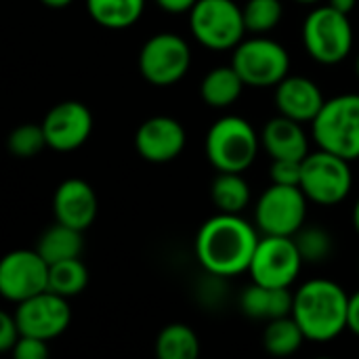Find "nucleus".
I'll return each instance as SVG.
<instances>
[{
  "instance_id": "nucleus-1",
  "label": "nucleus",
  "mask_w": 359,
  "mask_h": 359,
  "mask_svg": "<svg viewBox=\"0 0 359 359\" xmlns=\"http://www.w3.org/2000/svg\"><path fill=\"white\" fill-rule=\"evenodd\" d=\"M259 229L242 215L219 212L196 236V259L202 269L219 280L242 276L250 269L259 246Z\"/></svg>"
},
{
  "instance_id": "nucleus-2",
  "label": "nucleus",
  "mask_w": 359,
  "mask_h": 359,
  "mask_svg": "<svg viewBox=\"0 0 359 359\" xmlns=\"http://www.w3.org/2000/svg\"><path fill=\"white\" fill-rule=\"evenodd\" d=\"M290 316L307 341L330 343L349 330V294L332 280H309L294 292Z\"/></svg>"
},
{
  "instance_id": "nucleus-3",
  "label": "nucleus",
  "mask_w": 359,
  "mask_h": 359,
  "mask_svg": "<svg viewBox=\"0 0 359 359\" xmlns=\"http://www.w3.org/2000/svg\"><path fill=\"white\" fill-rule=\"evenodd\" d=\"M261 137L240 116L219 118L206 135V158L219 172H244L257 160Z\"/></svg>"
},
{
  "instance_id": "nucleus-4",
  "label": "nucleus",
  "mask_w": 359,
  "mask_h": 359,
  "mask_svg": "<svg viewBox=\"0 0 359 359\" xmlns=\"http://www.w3.org/2000/svg\"><path fill=\"white\" fill-rule=\"evenodd\" d=\"M311 135L320 149L349 162L359 160V95L349 93L328 99L311 122Z\"/></svg>"
},
{
  "instance_id": "nucleus-5",
  "label": "nucleus",
  "mask_w": 359,
  "mask_h": 359,
  "mask_svg": "<svg viewBox=\"0 0 359 359\" xmlns=\"http://www.w3.org/2000/svg\"><path fill=\"white\" fill-rule=\"evenodd\" d=\"M303 44L309 57L322 65L345 61L353 46V27L349 15L334 6H316L303 23Z\"/></svg>"
},
{
  "instance_id": "nucleus-6",
  "label": "nucleus",
  "mask_w": 359,
  "mask_h": 359,
  "mask_svg": "<svg viewBox=\"0 0 359 359\" xmlns=\"http://www.w3.org/2000/svg\"><path fill=\"white\" fill-rule=\"evenodd\" d=\"M189 29L210 50H233L248 32L244 13L233 0H198L189 11Z\"/></svg>"
},
{
  "instance_id": "nucleus-7",
  "label": "nucleus",
  "mask_w": 359,
  "mask_h": 359,
  "mask_svg": "<svg viewBox=\"0 0 359 359\" xmlns=\"http://www.w3.org/2000/svg\"><path fill=\"white\" fill-rule=\"evenodd\" d=\"M353 187V175L349 168V160L320 149L309 154L303 160L301 189L309 202L320 206L341 204Z\"/></svg>"
},
{
  "instance_id": "nucleus-8",
  "label": "nucleus",
  "mask_w": 359,
  "mask_h": 359,
  "mask_svg": "<svg viewBox=\"0 0 359 359\" xmlns=\"http://www.w3.org/2000/svg\"><path fill=\"white\" fill-rule=\"evenodd\" d=\"M231 65L242 76L246 86L267 88L278 86L288 76L290 55L280 42L257 36L242 40L233 48Z\"/></svg>"
},
{
  "instance_id": "nucleus-9",
  "label": "nucleus",
  "mask_w": 359,
  "mask_h": 359,
  "mask_svg": "<svg viewBox=\"0 0 359 359\" xmlns=\"http://www.w3.org/2000/svg\"><path fill=\"white\" fill-rule=\"evenodd\" d=\"M307 196L294 185L271 183L255 206V225L263 236L292 238L307 217Z\"/></svg>"
},
{
  "instance_id": "nucleus-10",
  "label": "nucleus",
  "mask_w": 359,
  "mask_h": 359,
  "mask_svg": "<svg viewBox=\"0 0 359 359\" xmlns=\"http://www.w3.org/2000/svg\"><path fill=\"white\" fill-rule=\"evenodd\" d=\"M303 257L294 238L288 236H263L250 263V278L257 284L271 288H290L303 267Z\"/></svg>"
},
{
  "instance_id": "nucleus-11",
  "label": "nucleus",
  "mask_w": 359,
  "mask_h": 359,
  "mask_svg": "<svg viewBox=\"0 0 359 359\" xmlns=\"http://www.w3.org/2000/svg\"><path fill=\"white\" fill-rule=\"evenodd\" d=\"M191 65V48L179 34L162 32L151 36L139 53L141 76L154 86L179 82Z\"/></svg>"
},
{
  "instance_id": "nucleus-12",
  "label": "nucleus",
  "mask_w": 359,
  "mask_h": 359,
  "mask_svg": "<svg viewBox=\"0 0 359 359\" xmlns=\"http://www.w3.org/2000/svg\"><path fill=\"white\" fill-rule=\"evenodd\" d=\"M50 265L38 250H13L0 261V294L11 303L27 301L48 290Z\"/></svg>"
},
{
  "instance_id": "nucleus-13",
  "label": "nucleus",
  "mask_w": 359,
  "mask_h": 359,
  "mask_svg": "<svg viewBox=\"0 0 359 359\" xmlns=\"http://www.w3.org/2000/svg\"><path fill=\"white\" fill-rule=\"evenodd\" d=\"M15 320L21 334L53 341L67 330L72 322V309L65 297L44 290L27 301L17 303Z\"/></svg>"
},
{
  "instance_id": "nucleus-14",
  "label": "nucleus",
  "mask_w": 359,
  "mask_h": 359,
  "mask_svg": "<svg viewBox=\"0 0 359 359\" xmlns=\"http://www.w3.org/2000/svg\"><path fill=\"white\" fill-rule=\"evenodd\" d=\"M46 145L55 151H74L82 147L93 130V114L80 101H63L48 109L42 120Z\"/></svg>"
},
{
  "instance_id": "nucleus-15",
  "label": "nucleus",
  "mask_w": 359,
  "mask_h": 359,
  "mask_svg": "<svg viewBox=\"0 0 359 359\" xmlns=\"http://www.w3.org/2000/svg\"><path fill=\"white\" fill-rule=\"evenodd\" d=\"M185 143L187 135L183 124L168 116H154L145 120L135 135L139 156L151 164H166L175 160L185 149Z\"/></svg>"
},
{
  "instance_id": "nucleus-16",
  "label": "nucleus",
  "mask_w": 359,
  "mask_h": 359,
  "mask_svg": "<svg viewBox=\"0 0 359 359\" xmlns=\"http://www.w3.org/2000/svg\"><path fill=\"white\" fill-rule=\"evenodd\" d=\"M326 99L322 88L303 76H286L276 86V107L282 116L292 118L301 124H311L322 111Z\"/></svg>"
},
{
  "instance_id": "nucleus-17",
  "label": "nucleus",
  "mask_w": 359,
  "mask_h": 359,
  "mask_svg": "<svg viewBox=\"0 0 359 359\" xmlns=\"http://www.w3.org/2000/svg\"><path fill=\"white\" fill-rule=\"evenodd\" d=\"M53 210L57 223L86 231L97 217V196L86 181L67 179L55 191Z\"/></svg>"
},
{
  "instance_id": "nucleus-18",
  "label": "nucleus",
  "mask_w": 359,
  "mask_h": 359,
  "mask_svg": "<svg viewBox=\"0 0 359 359\" xmlns=\"http://www.w3.org/2000/svg\"><path fill=\"white\" fill-rule=\"evenodd\" d=\"M261 147L269 154L271 160H305L309 156V139L303 130V124L276 116L271 118L261 133Z\"/></svg>"
},
{
  "instance_id": "nucleus-19",
  "label": "nucleus",
  "mask_w": 359,
  "mask_h": 359,
  "mask_svg": "<svg viewBox=\"0 0 359 359\" xmlns=\"http://www.w3.org/2000/svg\"><path fill=\"white\" fill-rule=\"evenodd\" d=\"M294 294L290 288H271L252 282L240 297V309L252 320H278L292 313Z\"/></svg>"
},
{
  "instance_id": "nucleus-20",
  "label": "nucleus",
  "mask_w": 359,
  "mask_h": 359,
  "mask_svg": "<svg viewBox=\"0 0 359 359\" xmlns=\"http://www.w3.org/2000/svg\"><path fill=\"white\" fill-rule=\"evenodd\" d=\"M246 82L242 80V76L236 72L233 65H221V67H212L200 84V97L208 107L215 109H223L233 105L244 90Z\"/></svg>"
},
{
  "instance_id": "nucleus-21",
  "label": "nucleus",
  "mask_w": 359,
  "mask_h": 359,
  "mask_svg": "<svg viewBox=\"0 0 359 359\" xmlns=\"http://www.w3.org/2000/svg\"><path fill=\"white\" fill-rule=\"evenodd\" d=\"M36 250L42 255V259L48 265L59 263V261H67V259H78L84 250L82 231L74 229L69 225L57 223L40 236Z\"/></svg>"
},
{
  "instance_id": "nucleus-22",
  "label": "nucleus",
  "mask_w": 359,
  "mask_h": 359,
  "mask_svg": "<svg viewBox=\"0 0 359 359\" xmlns=\"http://www.w3.org/2000/svg\"><path fill=\"white\" fill-rule=\"evenodd\" d=\"M88 15L107 29H126L139 21L145 0H86Z\"/></svg>"
},
{
  "instance_id": "nucleus-23",
  "label": "nucleus",
  "mask_w": 359,
  "mask_h": 359,
  "mask_svg": "<svg viewBox=\"0 0 359 359\" xmlns=\"http://www.w3.org/2000/svg\"><path fill=\"white\" fill-rule=\"evenodd\" d=\"M210 196L221 212L242 215L250 204V187L242 172H219L212 181Z\"/></svg>"
},
{
  "instance_id": "nucleus-24",
  "label": "nucleus",
  "mask_w": 359,
  "mask_h": 359,
  "mask_svg": "<svg viewBox=\"0 0 359 359\" xmlns=\"http://www.w3.org/2000/svg\"><path fill=\"white\" fill-rule=\"evenodd\" d=\"M305 341L307 339L292 316L271 320L263 332V347L267 353H271L276 358H288V355L297 353Z\"/></svg>"
},
{
  "instance_id": "nucleus-25",
  "label": "nucleus",
  "mask_w": 359,
  "mask_h": 359,
  "mask_svg": "<svg viewBox=\"0 0 359 359\" xmlns=\"http://www.w3.org/2000/svg\"><path fill=\"white\" fill-rule=\"evenodd\" d=\"M156 353L160 359H196L200 355V341L189 326L170 324L158 334Z\"/></svg>"
},
{
  "instance_id": "nucleus-26",
  "label": "nucleus",
  "mask_w": 359,
  "mask_h": 359,
  "mask_svg": "<svg viewBox=\"0 0 359 359\" xmlns=\"http://www.w3.org/2000/svg\"><path fill=\"white\" fill-rule=\"evenodd\" d=\"M86 284H88V269L80 261V257L53 263L48 269V290L65 299L80 294L86 288Z\"/></svg>"
},
{
  "instance_id": "nucleus-27",
  "label": "nucleus",
  "mask_w": 359,
  "mask_h": 359,
  "mask_svg": "<svg viewBox=\"0 0 359 359\" xmlns=\"http://www.w3.org/2000/svg\"><path fill=\"white\" fill-rule=\"evenodd\" d=\"M246 29L252 34H267L278 27L284 15L280 0H248L242 8Z\"/></svg>"
},
{
  "instance_id": "nucleus-28",
  "label": "nucleus",
  "mask_w": 359,
  "mask_h": 359,
  "mask_svg": "<svg viewBox=\"0 0 359 359\" xmlns=\"http://www.w3.org/2000/svg\"><path fill=\"white\" fill-rule=\"evenodd\" d=\"M292 238L305 263H324L332 255V238L322 227H301Z\"/></svg>"
},
{
  "instance_id": "nucleus-29",
  "label": "nucleus",
  "mask_w": 359,
  "mask_h": 359,
  "mask_svg": "<svg viewBox=\"0 0 359 359\" xmlns=\"http://www.w3.org/2000/svg\"><path fill=\"white\" fill-rule=\"evenodd\" d=\"M6 145L15 158H34L44 147H48L42 124H21V126L13 128Z\"/></svg>"
},
{
  "instance_id": "nucleus-30",
  "label": "nucleus",
  "mask_w": 359,
  "mask_h": 359,
  "mask_svg": "<svg viewBox=\"0 0 359 359\" xmlns=\"http://www.w3.org/2000/svg\"><path fill=\"white\" fill-rule=\"evenodd\" d=\"M269 175H271V183H276V185L301 187L303 162L301 160H273Z\"/></svg>"
},
{
  "instance_id": "nucleus-31",
  "label": "nucleus",
  "mask_w": 359,
  "mask_h": 359,
  "mask_svg": "<svg viewBox=\"0 0 359 359\" xmlns=\"http://www.w3.org/2000/svg\"><path fill=\"white\" fill-rule=\"evenodd\" d=\"M48 341L29 337V334H21L19 341L13 347V358L15 359H46L48 355Z\"/></svg>"
},
{
  "instance_id": "nucleus-32",
  "label": "nucleus",
  "mask_w": 359,
  "mask_h": 359,
  "mask_svg": "<svg viewBox=\"0 0 359 359\" xmlns=\"http://www.w3.org/2000/svg\"><path fill=\"white\" fill-rule=\"evenodd\" d=\"M19 337H21V330L17 326L15 316L0 313V351H13Z\"/></svg>"
},
{
  "instance_id": "nucleus-33",
  "label": "nucleus",
  "mask_w": 359,
  "mask_h": 359,
  "mask_svg": "<svg viewBox=\"0 0 359 359\" xmlns=\"http://www.w3.org/2000/svg\"><path fill=\"white\" fill-rule=\"evenodd\" d=\"M198 0H156V4L166 11V13H172V15H181V13H189L194 8Z\"/></svg>"
},
{
  "instance_id": "nucleus-34",
  "label": "nucleus",
  "mask_w": 359,
  "mask_h": 359,
  "mask_svg": "<svg viewBox=\"0 0 359 359\" xmlns=\"http://www.w3.org/2000/svg\"><path fill=\"white\" fill-rule=\"evenodd\" d=\"M349 330L359 337V290L349 297Z\"/></svg>"
},
{
  "instance_id": "nucleus-35",
  "label": "nucleus",
  "mask_w": 359,
  "mask_h": 359,
  "mask_svg": "<svg viewBox=\"0 0 359 359\" xmlns=\"http://www.w3.org/2000/svg\"><path fill=\"white\" fill-rule=\"evenodd\" d=\"M328 4H330V6H334L337 11H341V13L349 15V13L355 8L358 0H328Z\"/></svg>"
},
{
  "instance_id": "nucleus-36",
  "label": "nucleus",
  "mask_w": 359,
  "mask_h": 359,
  "mask_svg": "<svg viewBox=\"0 0 359 359\" xmlns=\"http://www.w3.org/2000/svg\"><path fill=\"white\" fill-rule=\"evenodd\" d=\"M44 6H48V8H65V6H69L74 0H40Z\"/></svg>"
},
{
  "instance_id": "nucleus-37",
  "label": "nucleus",
  "mask_w": 359,
  "mask_h": 359,
  "mask_svg": "<svg viewBox=\"0 0 359 359\" xmlns=\"http://www.w3.org/2000/svg\"><path fill=\"white\" fill-rule=\"evenodd\" d=\"M353 227H355V231L359 233V198L358 202H355V206H353Z\"/></svg>"
},
{
  "instance_id": "nucleus-38",
  "label": "nucleus",
  "mask_w": 359,
  "mask_h": 359,
  "mask_svg": "<svg viewBox=\"0 0 359 359\" xmlns=\"http://www.w3.org/2000/svg\"><path fill=\"white\" fill-rule=\"evenodd\" d=\"M294 2H299V4H318L322 0H294Z\"/></svg>"
},
{
  "instance_id": "nucleus-39",
  "label": "nucleus",
  "mask_w": 359,
  "mask_h": 359,
  "mask_svg": "<svg viewBox=\"0 0 359 359\" xmlns=\"http://www.w3.org/2000/svg\"><path fill=\"white\" fill-rule=\"evenodd\" d=\"M355 72H358V76H359V55H358V61H355Z\"/></svg>"
}]
</instances>
